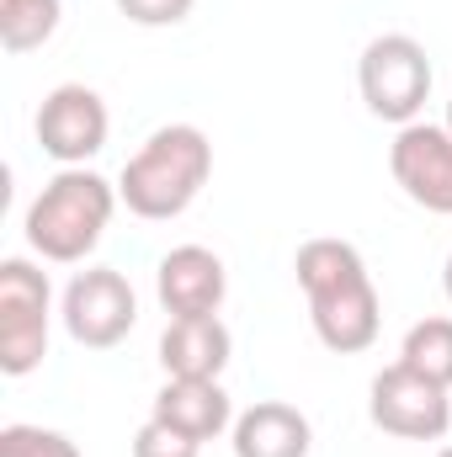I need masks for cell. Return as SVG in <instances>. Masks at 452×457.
<instances>
[{"label": "cell", "instance_id": "cell-9", "mask_svg": "<svg viewBox=\"0 0 452 457\" xmlns=\"http://www.w3.org/2000/svg\"><path fill=\"white\" fill-rule=\"evenodd\" d=\"M38 144L48 160L59 165H86L91 154L107 149V133H113V117L107 102L91 91V86H54L38 107Z\"/></svg>", "mask_w": 452, "mask_h": 457}, {"label": "cell", "instance_id": "cell-13", "mask_svg": "<svg viewBox=\"0 0 452 457\" xmlns=\"http://www.w3.org/2000/svg\"><path fill=\"white\" fill-rule=\"evenodd\" d=\"M229 351H234V341L219 314L171 320L160 336V367H165V378H219L229 367Z\"/></svg>", "mask_w": 452, "mask_h": 457}, {"label": "cell", "instance_id": "cell-20", "mask_svg": "<svg viewBox=\"0 0 452 457\" xmlns=\"http://www.w3.org/2000/svg\"><path fill=\"white\" fill-rule=\"evenodd\" d=\"M448 133H452V102H448Z\"/></svg>", "mask_w": 452, "mask_h": 457}, {"label": "cell", "instance_id": "cell-6", "mask_svg": "<svg viewBox=\"0 0 452 457\" xmlns=\"http://www.w3.org/2000/svg\"><path fill=\"white\" fill-rule=\"evenodd\" d=\"M367 415L383 436H399V442H442L452 426V399L442 383L421 378L415 367L394 361L372 378L367 388Z\"/></svg>", "mask_w": 452, "mask_h": 457}, {"label": "cell", "instance_id": "cell-5", "mask_svg": "<svg viewBox=\"0 0 452 457\" xmlns=\"http://www.w3.org/2000/svg\"><path fill=\"white\" fill-rule=\"evenodd\" d=\"M48 356V277L11 255L0 261V372L27 378Z\"/></svg>", "mask_w": 452, "mask_h": 457}, {"label": "cell", "instance_id": "cell-4", "mask_svg": "<svg viewBox=\"0 0 452 457\" xmlns=\"http://www.w3.org/2000/svg\"><path fill=\"white\" fill-rule=\"evenodd\" d=\"M356 86L378 122H394V128L421 122V107L431 96V59L410 32H383L362 48Z\"/></svg>", "mask_w": 452, "mask_h": 457}, {"label": "cell", "instance_id": "cell-7", "mask_svg": "<svg viewBox=\"0 0 452 457\" xmlns=\"http://www.w3.org/2000/svg\"><path fill=\"white\" fill-rule=\"evenodd\" d=\"M64 330L70 341L86 351H113L128 341V330L138 325V293L133 282L113 266H86L70 287H64Z\"/></svg>", "mask_w": 452, "mask_h": 457}, {"label": "cell", "instance_id": "cell-10", "mask_svg": "<svg viewBox=\"0 0 452 457\" xmlns=\"http://www.w3.org/2000/svg\"><path fill=\"white\" fill-rule=\"evenodd\" d=\"M155 293H160V303H165L171 320H203V314L224 309L229 271L208 245H176L171 255H160Z\"/></svg>", "mask_w": 452, "mask_h": 457}, {"label": "cell", "instance_id": "cell-15", "mask_svg": "<svg viewBox=\"0 0 452 457\" xmlns=\"http://www.w3.org/2000/svg\"><path fill=\"white\" fill-rule=\"evenodd\" d=\"M399 361L415 367L421 378L452 388V320H421V325H410V336L399 345Z\"/></svg>", "mask_w": 452, "mask_h": 457}, {"label": "cell", "instance_id": "cell-11", "mask_svg": "<svg viewBox=\"0 0 452 457\" xmlns=\"http://www.w3.org/2000/svg\"><path fill=\"white\" fill-rule=\"evenodd\" d=\"M149 420H160V426H171L203 447L234 426V404H229L219 378H165V388L149 404Z\"/></svg>", "mask_w": 452, "mask_h": 457}, {"label": "cell", "instance_id": "cell-21", "mask_svg": "<svg viewBox=\"0 0 452 457\" xmlns=\"http://www.w3.org/2000/svg\"><path fill=\"white\" fill-rule=\"evenodd\" d=\"M437 457H452V447H442V453H437Z\"/></svg>", "mask_w": 452, "mask_h": 457}, {"label": "cell", "instance_id": "cell-2", "mask_svg": "<svg viewBox=\"0 0 452 457\" xmlns=\"http://www.w3.org/2000/svg\"><path fill=\"white\" fill-rule=\"evenodd\" d=\"M208 176H213V144H208V133L192 128V122H165L122 165L117 197L128 203L133 219L171 224V219H181L197 203V192L208 187Z\"/></svg>", "mask_w": 452, "mask_h": 457}, {"label": "cell", "instance_id": "cell-14", "mask_svg": "<svg viewBox=\"0 0 452 457\" xmlns=\"http://www.w3.org/2000/svg\"><path fill=\"white\" fill-rule=\"evenodd\" d=\"M59 0H0V43L5 54H32L59 32Z\"/></svg>", "mask_w": 452, "mask_h": 457}, {"label": "cell", "instance_id": "cell-12", "mask_svg": "<svg viewBox=\"0 0 452 457\" xmlns=\"http://www.w3.org/2000/svg\"><path fill=\"white\" fill-rule=\"evenodd\" d=\"M309 415L282 399H261L234 420V457H309Z\"/></svg>", "mask_w": 452, "mask_h": 457}, {"label": "cell", "instance_id": "cell-3", "mask_svg": "<svg viewBox=\"0 0 452 457\" xmlns=\"http://www.w3.org/2000/svg\"><path fill=\"white\" fill-rule=\"evenodd\" d=\"M117 203L122 197H117V187L107 176H96L86 165H64L27 208V224H21L27 245L54 266H75L102 245Z\"/></svg>", "mask_w": 452, "mask_h": 457}, {"label": "cell", "instance_id": "cell-16", "mask_svg": "<svg viewBox=\"0 0 452 457\" xmlns=\"http://www.w3.org/2000/svg\"><path fill=\"white\" fill-rule=\"evenodd\" d=\"M0 457H80V447L64 431L43 426H5L0 431Z\"/></svg>", "mask_w": 452, "mask_h": 457}, {"label": "cell", "instance_id": "cell-18", "mask_svg": "<svg viewBox=\"0 0 452 457\" xmlns=\"http://www.w3.org/2000/svg\"><path fill=\"white\" fill-rule=\"evenodd\" d=\"M197 0H117V11L133 21V27H176L192 16Z\"/></svg>", "mask_w": 452, "mask_h": 457}, {"label": "cell", "instance_id": "cell-19", "mask_svg": "<svg viewBox=\"0 0 452 457\" xmlns=\"http://www.w3.org/2000/svg\"><path fill=\"white\" fill-rule=\"evenodd\" d=\"M442 287H448V303H452V255H448V266H442Z\"/></svg>", "mask_w": 452, "mask_h": 457}, {"label": "cell", "instance_id": "cell-1", "mask_svg": "<svg viewBox=\"0 0 452 457\" xmlns=\"http://www.w3.org/2000/svg\"><path fill=\"white\" fill-rule=\"evenodd\" d=\"M293 271H298L314 336H320L325 351L356 356V351H367L378 341L383 303H378V287H372L367 261H362L356 245H346V239H309V245H298Z\"/></svg>", "mask_w": 452, "mask_h": 457}, {"label": "cell", "instance_id": "cell-17", "mask_svg": "<svg viewBox=\"0 0 452 457\" xmlns=\"http://www.w3.org/2000/svg\"><path fill=\"white\" fill-rule=\"evenodd\" d=\"M197 453H203L197 442H187L181 431H171L160 420H144L138 436H133V457H197Z\"/></svg>", "mask_w": 452, "mask_h": 457}, {"label": "cell", "instance_id": "cell-8", "mask_svg": "<svg viewBox=\"0 0 452 457\" xmlns=\"http://www.w3.org/2000/svg\"><path fill=\"white\" fill-rule=\"evenodd\" d=\"M389 170L405 197L426 213L452 219V133L448 122H405L389 144Z\"/></svg>", "mask_w": 452, "mask_h": 457}]
</instances>
